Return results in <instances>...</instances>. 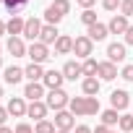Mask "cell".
I'll return each instance as SVG.
<instances>
[{
  "mask_svg": "<svg viewBox=\"0 0 133 133\" xmlns=\"http://www.w3.org/2000/svg\"><path fill=\"white\" fill-rule=\"evenodd\" d=\"M0 99H3V89H0Z\"/></svg>",
  "mask_w": 133,
  "mask_h": 133,
  "instance_id": "obj_44",
  "label": "cell"
},
{
  "mask_svg": "<svg viewBox=\"0 0 133 133\" xmlns=\"http://www.w3.org/2000/svg\"><path fill=\"white\" fill-rule=\"evenodd\" d=\"M57 37H60L57 26H52V24H44V26H42V34H39V42L50 47V44H55V42H57Z\"/></svg>",
  "mask_w": 133,
  "mask_h": 133,
  "instance_id": "obj_11",
  "label": "cell"
},
{
  "mask_svg": "<svg viewBox=\"0 0 133 133\" xmlns=\"http://www.w3.org/2000/svg\"><path fill=\"white\" fill-rule=\"evenodd\" d=\"M73 52H76V57H89L91 52H94V42L89 39V37H76L73 39Z\"/></svg>",
  "mask_w": 133,
  "mask_h": 133,
  "instance_id": "obj_5",
  "label": "cell"
},
{
  "mask_svg": "<svg viewBox=\"0 0 133 133\" xmlns=\"http://www.w3.org/2000/svg\"><path fill=\"white\" fill-rule=\"evenodd\" d=\"M99 86H102V84H99L97 76H89V78H84V84H81V89H84L86 97H97V94H99Z\"/></svg>",
  "mask_w": 133,
  "mask_h": 133,
  "instance_id": "obj_21",
  "label": "cell"
},
{
  "mask_svg": "<svg viewBox=\"0 0 133 133\" xmlns=\"http://www.w3.org/2000/svg\"><path fill=\"white\" fill-rule=\"evenodd\" d=\"M81 71H84V76L89 78V76H97L99 73V63L97 60H91V57H86L84 63H81Z\"/></svg>",
  "mask_w": 133,
  "mask_h": 133,
  "instance_id": "obj_25",
  "label": "cell"
},
{
  "mask_svg": "<svg viewBox=\"0 0 133 133\" xmlns=\"http://www.w3.org/2000/svg\"><path fill=\"white\" fill-rule=\"evenodd\" d=\"M16 133H34V128L29 123H21V125H16Z\"/></svg>",
  "mask_w": 133,
  "mask_h": 133,
  "instance_id": "obj_34",
  "label": "cell"
},
{
  "mask_svg": "<svg viewBox=\"0 0 133 133\" xmlns=\"http://www.w3.org/2000/svg\"><path fill=\"white\" fill-rule=\"evenodd\" d=\"M76 3H78V5L84 8V11H89V8H91V5L97 3V0H76Z\"/></svg>",
  "mask_w": 133,
  "mask_h": 133,
  "instance_id": "obj_35",
  "label": "cell"
},
{
  "mask_svg": "<svg viewBox=\"0 0 133 133\" xmlns=\"http://www.w3.org/2000/svg\"><path fill=\"white\" fill-rule=\"evenodd\" d=\"M55 52H57V55H68V52H73V39L65 37V34H60L57 42H55Z\"/></svg>",
  "mask_w": 133,
  "mask_h": 133,
  "instance_id": "obj_22",
  "label": "cell"
},
{
  "mask_svg": "<svg viewBox=\"0 0 133 133\" xmlns=\"http://www.w3.org/2000/svg\"><path fill=\"white\" fill-rule=\"evenodd\" d=\"M120 130H125V133H130L133 130V115H120Z\"/></svg>",
  "mask_w": 133,
  "mask_h": 133,
  "instance_id": "obj_29",
  "label": "cell"
},
{
  "mask_svg": "<svg viewBox=\"0 0 133 133\" xmlns=\"http://www.w3.org/2000/svg\"><path fill=\"white\" fill-rule=\"evenodd\" d=\"M128 26H130V24H128V18H125V16H117V13H115V16H112V21L107 24L110 34H125V31H128Z\"/></svg>",
  "mask_w": 133,
  "mask_h": 133,
  "instance_id": "obj_14",
  "label": "cell"
},
{
  "mask_svg": "<svg viewBox=\"0 0 133 133\" xmlns=\"http://www.w3.org/2000/svg\"><path fill=\"white\" fill-rule=\"evenodd\" d=\"M0 133H16V130H11L8 125H0Z\"/></svg>",
  "mask_w": 133,
  "mask_h": 133,
  "instance_id": "obj_40",
  "label": "cell"
},
{
  "mask_svg": "<svg viewBox=\"0 0 133 133\" xmlns=\"http://www.w3.org/2000/svg\"><path fill=\"white\" fill-rule=\"evenodd\" d=\"M63 81H65L63 71H47L44 78H42V84H44L47 89H63Z\"/></svg>",
  "mask_w": 133,
  "mask_h": 133,
  "instance_id": "obj_10",
  "label": "cell"
},
{
  "mask_svg": "<svg viewBox=\"0 0 133 133\" xmlns=\"http://www.w3.org/2000/svg\"><path fill=\"white\" fill-rule=\"evenodd\" d=\"M55 130H73V125H76V120H73V112L71 110H60V112H55Z\"/></svg>",
  "mask_w": 133,
  "mask_h": 133,
  "instance_id": "obj_4",
  "label": "cell"
},
{
  "mask_svg": "<svg viewBox=\"0 0 133 133\" xmlns=\"http://www.w3.org/2000/svg\"><path fill=\"white\" fill-rule=\"evenodd\" d=\"M21 78H26L24 76V68H16V65H11V68H5V84H11V86H16Z\"/></svg>",
  "mask_w": 133,
  "mask_h": 133,
  "instance_id": "obj_24",
  "label": "cell"
},
{
  "mask_svg": "<svg viewBox=\"0 0 133 133\" xmlns=\"http://www.w3.org/2000/svg\"><path fill=\"white\" fill-rule=\"evenodd\" d=\"M117 123H120V115H117V110H104V112H102V125L112 128V125H117Z\"/></svg>",
  "mask_w": 133,
  "mask_h": 133,
  "instance_id": "obj_26",
  "label": "cell"
},
{
  "mask_svg": "<svg viewBox=\"0 0 133 133\" xmlns=\"http://www.w3.org/2000/svg\"><path fill=\"white\" fill-rule=\"evenodd\" d=\"M55 133H68V130H55Z\"/></svg>",
  "mask_w": 133,
  "mask_h": 133,
  "instance_id": "obj_42",
  "label": "cell"
},
{
  "mask_svg": "<svg viewBox=\"0 0 133 133\" xmlns=\"http://www.w3.org/2000/svg\"><path fill=\"white\" fill-rule=\"evenodd\" d=\"M47 110H50V107H47L44 102H31V104H29V110H26V115H29V117H34V120L39 123V120H47Z\"/></svg>",
  "mask_w": 133,
  "mask_h": 133,
  "instance_id": "obj_16",
  "label": "cell"
},
{
  "mask_svg": "<svg viewBox=\"0 0 133 133\" xmlns=\"http://www.w3.org/2000/svg\"><path fill=\"white\" fill-rule=\"evenodd\" d=\"M102 81H112V78H117V68H115V63H110V60H104V63H99V73H97Z\"/></svg>",
  "mask_w": 133,
  "mask_h": 133,
  "instance_id": "obj_20",
  "label": "cell"
},
{
  "mask_svg": "<svg viewBox=\"0 0 133 133\" xmlns=\"http://www.w3.org/2000/svg\"><path fill=\"white\" fill-rule=\"evenodd\" d=\"M120 76H123L125 81H133V65H125V68L120 71Z\"/></svg>",
  "mask_w": 133,
  "mask_h": 133,
  "instance_id": "obj_33",
  "label": "cell"
},
{
  "mask_svg": "<svg viewBox=\"0 0 133 133\" xmlns=\"http://www.w3.org/2000/svg\"><path fill=\"white\" fill-rule=\"evenodd\" d=\"M24 76H26L29 81H42V78H44V71H42L39 63H31V65H26V68H24Z\"/></svg>",
  "mask_w": 133,
  "mask_h": 133,
  "instance_id": "obj_23",
  "label": "cell"
},
{
  "mask_svg": "<svg viewBox=\"0 0 133 133\" xmlns=\"http://www.w3.org/2000/svg\"><path fill=\"white\" fill-rule=\"evenodd\" d=\"M42 21L39 18H26V26H24V37L31 39V42H39V34H42Z\"/></svg>",
  "mask_w": 133,
  "mask_h": 133,
  "instance_id": "obj_9",
  "label": "cell"
},
{
  "mask_svg": "<svg viewBox=\"0 0 133 133\" xmlns=\"http://www.w3.org/2000/svg\"><path fill=\"white\" fill-rule=\"evenodd\" d=\"M29 57H31V63H44L47 57H50V47L47 44H42V42H31V47H29V52H26Z\"/></svg>",
  "mask_w": 133,
  "mask_h": 133,
  "instance_id": "obj_6",
  "label": "cell"
},
{
  "mask_svg": "<svg viewBox=\"0 0 133 133\" xmlns=\"http://www.w3.org/2000/svg\"><path fill=\"white\" fill-rule=\"evenodd\" d=\"M68 11H71V0H52L50 8L44 11V21H47V24H52V26H57Z\"/></svg>",
  "mask_w": 133,
  "mask_h": 133,
  "instance_id": "obj_2",
  "label": "cell"
},
{
  "mask_svg": "<svg viewBox=\"0 0 133 133\" xmlns=\"http://www.w3.org/2000/svg\"><path fill=\"white\" fill-rule=\"evenodd\" d=\"M125 44H133V26H128L125 31Z\"/></svg>",
  "mask_w": 133,
  "mask_h": 133,
  "instance_id": "obj_36",
  "label": "cell"
},
{
  "mask_svg": "<svg viewBox=\"0 0 133 133\" xmlns=\"http://www.w3.org/2000/svg\"><path fill=\"white\" fill-rule=\"evenodd\" d=\"M5 110H8V115H13V117H24L29 107H26V102H24L21 97H11V102H8Z\"/></svg>",
  "mask_w": 133,
  "mask_h": 133,
  "instance_id": "obj_12",
  "label": "cell"
},
{
  "mask_svg": "<svg viewBox=\"0 0 133 133\" xmlns=\"http://www.w3.org/2000/svg\"><path fill=\"white\" fill-rule=\"evenodd\" d=\"M26 3H29V0H3V5H5V8H8L13 16H18V11H21Z\"/></svg>",
  "mask_w": 133,
  "mask_h": 133,
  "instance_id": "obj_27",
  "label": "cell"
},
{
  "mask_svg": "<svg viewBox=\"0 0 133 133\" xmlns=\"http://www.w3.org/2000/svg\"><path fill=\"white\" fill-rule=\"evenodd\" d=\"M34 133H55V123H50V120H39L37 128H34Z\"/></svg>",
  "mask_w": 133,
  "mask_h": 133,
  "instance_id": "obj_28",
  "label": "cell"
},
{
  "mask_svg": "<svg viewBox=\"0 0 133 133\" xmlns=\"http://www.w3.org/2000/svg\"><path fill=\"white\" fill-rule=\"evenodd\" d=\"M24 26H26V21L21 16H11V21L5 24V31L11 37H24Z\"/></svg>",
  "mask_w": 133,
  "mask_h": 133,
  "instance_id": "obj_13",
  "label": "cell"
},
{
  "mask_svg": "<svg viewBox=\"0 0 133 133\" xmlns=\"http://www.w3.org/2000/svg\"><path fill=\"white\" fill-rule=\"evenodd\" d=\"M5 34V21H0V37Z\"/></svg>",
  "mask_w": 133,
  "mask_h": 133,
  "instance_id": "obj_41",
  "label": "cell"
},
{
  "mask_svg": "<svg viewBox=\"0 0 133 133\" xmlns=\"http://www.w3.org/2000/svg\"><path fill=\"white\" fill-rule=\"evenodd\" d=\"M110 102H112V110H117V112H123L128 104H130V94L125 91V89H115L112 94H110Z\"/></svg>",
  "mask_w": 133,
  "mask_h": 133,
  "instance_id": "obj_8",
  "label": "cell"
},
{
  "mask_svg": "<svg viewBox=\"0 0 133 133\" xmlns=\"http://www.w3.org/2000/svg\"><path fill=\"white\" fill-rule=\"evenodd\" d=\"M107 57H110V63H123V60H125V44L112 42V44L107 47Z\"/></svg>",
  "mask_w": 133,
  "mask_h": 133,
  "instance_id": "obj_19",
  "label": "cell"
},
{
  "mask_svg": "<svg viewBox=\"0 0 133 133\" xmlns=\"http://www.w3.org/2000/svg\"><path fill=\"white\" fill-rule=\"evenodd\" d=\"M24 97H26L29 102H42V97H44V84H42V81H29L26 89H24Z\"/></svg>",
  "mask_w": 133,
  "mask_h": 133,
  "instance_id": "obj_7",
  "label": "cell"
},
{
  "mask_svg": "<svg viewBox=\"0 0 133 133\" xmlns=\"http://www.w3.org/2000/svg\"><path fill=\"white\" fill-rule=\"evenodd\" d=\"M44 104L50 107V110H55V112H60V110H65L71 104V97L65 94L63 89H50V94H47V99H44Z\"/></svg>",
  "mask_w": 133,
  "mask_h": 133,
  "instance_id": "obj_3",
  "label": "cell"
},
{
  "mask_svg": "<svg viewBox=\"0 0 133 133\" xmlns=\"http://www.w3.org/2000/svg\"><path fill=\"white\" fill-rule=\"evenodd\" d=\"M94 133H110V128H107V125H97V128H94Z\"/></svg>",
  "mask_w": 133,
  "mask_h": 133,
  "instance_id": "obj_39",
  "label": "cell"
},
{
  "mask_svg": "<svg viewBox=\"0 0 133 133\" xmlns=\"http://www.w3.org/2000/svg\"><path fill=\"white\" fill-rule=\"evenodd\" d=\"M76 133H94L89 125H76Z\"/></svg>",
  "mask_w": 133,
  "mask_h": 133,
  "instance_id": "obj_38",
  "label": "cell"
},
{
  "mask_svg": "<svg viewBox=\"0 0 133 133\" xmlns=\"http://www.w3.org/2000/svg\"><path fill=\"white\" fill-rule=\"evenodd\" d=\"M81 21H84L86 26H91V24H97V13L89 8V11H84V13H81Z\"/></svg>",
  "mask_w": 133,
  "mask_h": 133,
  "instance_id": "obj_31",
  "label": "cell"
},
{
  "mask_svg": "<svg viewBox=\"0 0 133 133\" xmlns=\"http://www.w3.org/2000/svg\"><path fill=\"white\" fill-rule=\"evenodd\" d=\"M110 133H115V130H110Z\"/></svg>",
  "mask_w": 133,
  "mask_h": 133,
  "instance_id": "obj_45",
  "label": "cell"
},
{
  "mask_svg": "<svg viewBox=\"0 0 133 133\" xmlns=\"http://www.w3.org/2000/svg\"><path fill=\"white\" fill-rule=\"evenodd\" d=\"M63 76L68 78V81H76L78 76H84V71H81V63H76V60H68L63 65Z\"/></svg>",
  "mask_w": 133,
  "mask_h": 133,
  "instance_id": "obj_17",
  "label": "cell"
},
{
  "mask_svg": "<svg viewBox=\"0 0 133 133\" xmlns=\"http://www.w3.org/2000/svg\"><path fill=\"white\" fill-rule=\"evenodd\" d=\"M68 107H71L73 117L76 115H97L99 112V99L97 97H73Z\"/></svg>",
  "mask_w": 133,
  "mask_h": 133,
  "instance_id": "obj_1",
  "label": "cell"
},
{
  "mask_svg": "<svg viewBox=\"0 0 133 133\" xmlns=\"http://www.w3.org/2000/svg\"><path fill=\"white\" fill-rule=\"evenodd\" d=\"M0 3H3V0H0Z\"/></svg>",
  "mask_w": 133,
  "mask_h": 133,
  "instance_id": "obj_46",
  "label": "cell"
},
{
  "mask_svg": "<svg viewBox=\"0 0 133 133\" xmlns=\"http://www.w3.org/2000/svg\"><path fill=\"white\" fill-rule=\"evenodd\" d=\"M0 68H3V57H0Z\"/></svg>",
  "mask_w": 133,
  "mask_h": 133,
  "instance_id": "obj_43",
  "label": "cell"
},
{
  "mask_svg": "<svg viewBox=\"0 0 133 133\" xmlns=\"http://www.w3.org/2000/svg\"><path fill=\"white\" fill-rule=\"evenodd\" d=\"M107 34H110V29H107L104 24H99V21H97V24H91V26H89V31H86V37H89L91 42H102Z\"/></svg>",
  "mask_w": 133,
  "mask_h": 133,
  "instance_id": "obj_18",
  "label": "cell"
},
{
  "mask_svg": "<svg viewBox=\"0 0 133 133\" xmlns=\"http://www.w3.org/2000/svg\"><path fill=\"white\" fill-rule=\"evenodd\" d=\"M5 50H8L13 57H21V55H26V52H29L21 37H11V39H8V44H5Z\"/></svg>",
  "mask_w": 133,
  "mask_h": 133,
  "instance_id": "obj_15",
  "label": "cell"
},
{
  "mask_svg": "<svg viewBox=\"0 0 133 133\" xmlns=\"http://www.w3.org/2000/svg\"><path fill=\"white\" fill-rule=\"evenodd\" d=\"M5 120H8V110L0 107V125H5Z\"/></svg>",
  "mask_w": 133,
  "mask_h": 133,
  "instance_id": "obj_37",
  "label": "cell"
},
{
  "mask_svg": "<svg viewBox=\"0 0 133 133\" xmlns=\"http://www.w3.org/2000/svg\"><path fill=\"white\" fill-rule=\"evenodd\" d=\"M104 11H120V0H102Z\"/></svg>",
  "mask_w": 133,
  "mask_h": 133,
  "instance_id": "obj_32",
  "label": "cell"
},
{
  "mask_svg": "<svg viewBox=\"0 0 133 133\" xmlns=\"http://www.w3.org/2000/svg\"><path fill=\"white\" fill-rule=\"evenodd\" d=\"M120 16H133V0H120Z\"/></svg>",
  "mask_w": 133,
  "mask_h": 133,
  "instance_id": "obj_30",
  "label": "cell"
}]
</instances>
